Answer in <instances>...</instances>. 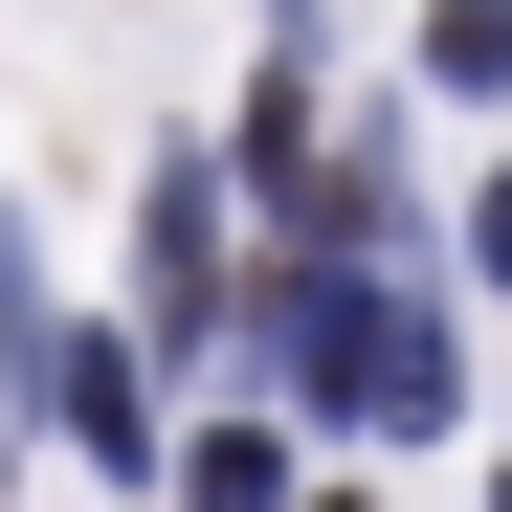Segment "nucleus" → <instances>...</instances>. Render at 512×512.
I'll use <instances>...</instances> for the list:
<instances>
[{
    "instance_id": "1",
    "label": "nucleus",
    "mask_w": 512,
    "mask_h": 512,
    "mask_svg": "<svg viewBox=\"0 0 512 512\" xmlns=\"http://www.w3.org/2000/svg\"><path fill=\"white\" fill-rule=\"evenodd\" d=\"M268 379H290L312 423H401V446L468 401V379H446V312L379 290V268H290V290H268Z\"/></svg>"
},
{
    "instance_id": "2",
    "label": "nucleus",
    "mask_w": 512,
    "mask_h": 512,
    "mask_svg": "<svg viewBox=\"0 0 512 512\" xmlns=\"http://www.w3.org/2000/svg\"><path fill=\"white\" fill-rule=\"evenodd\" d=\"M179 512H290V446H268V423H201V446H179Z\"/></svg>"
},
{
    "instance_id": "3",
    "label": "nucleus",
    "mask_w": 512,
    "mask_h": 512,
    "mask_svg": "<svg viewBox=\"0 0 512 512\" xmlns=\"http://www.w3.org/2000/svg\"><path fill=\"white\" fill-rule=\"evenodd\" d=\"M423 90H512V0H423Z\"/></svg>"
},
{
    "instance_id": "4",
    "label": "nucleus",
    "mask_w": 512,
    "mask_h": 512,
    "mask_svg": "<svg viewBox=\"0 0 512 512\" xmlns=\"http://www.w3.org/2000/svg\"><path fill=\"white\" fill-rule=\"evenodd\" d=\"M223 290H201V179H156V334H201Z\"/></svg>"
},
{
    "instance_id": "5",
    "label": "nucleus",
    "mask_w": 512,
    "mask_h": 512,
    "mask_svg": "<svg viewBox=\"0 0 512 512\" xmlns=\"http://www.w3.org/2000/svg\"><path fill=\"white\" fill-rule=\"evenodd\" d=\"M468 245H490V268H512V179H490V223H468Z\"/></svg>"
}]
</instances>
